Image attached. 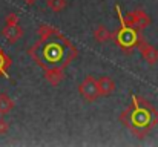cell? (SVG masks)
<instances>
[{
    "label": "cell",
    "mask_w": 158,
    "mask_h": 147,
    "mask_svg": "<svg viewBox=\"0 0 158 147\" xmlns=\"http://www.w3.org/2000/svg\"><path fill=\"white\" fill-rule=\"evenodd\" d=\"M124 20L129 26L141 31L144 28H148L151 25V17L146 14V11L143 9H135V11H131L124 15Z\"/></svg>",
    "instance_id": "6"
},
{
    "label": "cell",
    "mask_w": 158,
    "mask_h": 147,
    "mask_svg": "<svg viewBox=\"0 0 158 147\" xmlns=\"http://www.w3.org/2000/svg\"><path fill=\"white\" fill-rule=\"evenodd\" d=\"M23 3H26V5H34L35 2H39V0H22Z\"/></svg>",
    "instance_id": "15"
},
{
    "label": "cell",
    "mask_w": 158,
    "mask_h": 147,
    "mask_svg": "<svg viewBox=\"0 0 158 147\" xmlns=\"http://www.w3.org/2000/svg\"><path fill=\"white\" fill-rule=\"evenodd\" d=\"M8 132H9V123L3 116H0V137L6 135Z\"/></svg>",
    "instance_id": "14"
},
{
    "label": "cell",
    "mask_w": 158,
    "mask_h": 147,
    "mask_svg": "<svg viewBox=\"0 0 158 147\" xmlns=\"http://www.w3.org/2000/svg\"><path fill=\"white\" fill-rule=\"evenodd\" d=\"M97 84H98V94H100V97H109L115 91V81L110 77H107V75L100 77L97 80Z\"/></svg>",
    "instance_id": "8"
},
{
    "label": "cell",
    "mask_w": 158,
    "mask_h": 147,
    "mask_svg": "<svg viewBox=\"0 0 158 147\" xmlns=\"http://www.w3.org/2000/svg\"><path fill=\"white\" fill-rule=\"evenodd\" d=\"M120 121L138 138H144L158 124V112L144 98L132 95V103L120 115Z\"/></svg>",
    "instance_id": "2"
},
{
    "label": "cell",
    "mask_w": 158,
    "mask_h": 147,
    "mask_svg": "<svg viewBox=\"0 0 158 147\" xmlns=\"http://www.w3.org/2000/svg\"><path fill=\"white\" fill-rule=\"evenodd\" d=\"M14 106H15L14 100L9 97L8 94H5V92L0 94V116L8 115V113L14 109Z\"/></svg>",
    "instance_id": "11"
},
{
    "label": "cell",
    "mask_w": 158,
    "mask_h": 147,
    "mask_svg": "<svg viewBox=\"0 0 158 147\" xmlns=\"http://www.w3.org/2000/svg\"><path fill=\"white\" fill-rule=\"evenodd\" d=\"M92 35H94V40H95L97 43H100V45L107 43L109 40H112V32L106 28L105 25H98V26L94 29Z\"/></svg>",
    "instance_id": "10"
},
{
    "label": "cell",
    "mask_w": 158,
    "mask_h": 147,
    "mask_svg": "<svg viewBox=\"0 0 158 147\" xmlns=\"http://www.w3.org/2000/svg\"><path fill=\"white\" fill-rule=\"evenodd\" d=\"M115 11H117V15H118V22H120V28L112 32V40L115 42L117 46L126 51L127 54H131L134 48L138 46L140 40H141V35H140V31L129 26L124 20V15L121 14V9L118 5H115Z\"/></svg>",
    "instance_id": "3"
},
{
    "label": "cell",
    "mask_w": 158,
    "mask_h": 147,
    "mask_svg": "<svg viewBox=\"0 0 158 147\" xmlns=\"http://www.w3.org/2000/svg\"><path fill=\"white\" fill-rule=\"evenodd\" d=\"M45 78L51 86H58L64 80V69L61 67H49L45 69Z\"/></svg>",
    "instance_id": "9"
},
{
    "label": "cell",
    "mask_w": 158,
    "mask_h": 147,
    "mask_svg": "<svg viewBox=\"0 0 158 147\" xmlns=\"http://www.w3.org/2000/svg\"><path fill=\"white\" fill-rule=\"evenodd\" d=\"M78 92L80 95L89 103H94L100 98L98 94V84H97V78L94 75H86L85 80L78 84Z\"/></svg>",
    "instance_id": "5"
},
{
    "label": "cell",
    "mask_w": 158,
    "mask_h": 147,
    "mask_svg": "<svg viewBox=\"0 0 158 147\" xmlns=\"http://www.w3.org/2000/svg\"><path fill=\"white\" fill-rule=\"evenodd\" d=\"M2 35L11 45L20 42V39L23 37V29L19 25V15L15 12H9L5 17V26L2 28Z\"/></svg>",
    "instance_id": "4"
},
{
    "label": "cell",
    "mask_w": 158,
    "mask_h": 147,
    "mask_svg": "<svg viewBox=\"0 0 158 147\" xmlns=\"http://www.w3.org/2000/svg\"><path fill=\"white\" fill-rule=\"evenodd\" d=\"M11 63H12L11 58L3 52V49L0 48V77H6V78L9 77L8 75V69L11 67Z\"/></svg>",
    "instance_id": "12"
},
{
    "label": "cell",
    "mask_w": 158,
    "mask_h": 147,
    "mask_svg": "<svg viewBox=\"0 0 158 147\" xmlns=\"http://www.w3.org/2000/svg\"><path fill=\"white\" fill-rule=\"evenodd\" d=\"M39 40L29 48V55L34 61L45 69L49 67H68L74 58H77L78 51L57 28L42 23L37 29Z\"/></svg>",
    "instance_id": "1"
},
{
    "label": "cell",
    "mask_w": 158,
    "mask_h": 147,
    "mask_svg": "<svg viewBox=\"0 0 158 147\" xmlns=\"http://www.w3.org/2000/svg\"><path fill=\"white\" fill-rule=\"evenodd\" d=\"M46 6L52 12H61L68 6V2L66 0H46Z\"/></svg>",
    "instance_id": "13"
},
{
    "label": "cell",
    "mask_w": 158,
    "mask_h": 147,
    "mask_svg": "<svg viewBox=\"0 0 158 147\" xmlns=\"http://www.w3.org/2000/svg\"><path fill=\"white\" fill-rule=\"evenodd\" d=\"M137 48H138V51H140L141 58H143L148 64H155V63L158 61V49L155 48V46L149 45L148 42H144V40L141 39Z\"/></svg>",
    "instance_id": "7"
}]
</instances>
